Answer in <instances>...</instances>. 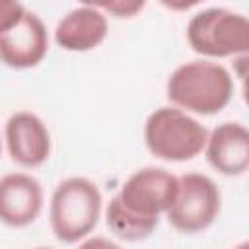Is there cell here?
I'll use <instances>...</instances> for the list:
<instances>
[{
	"mask_svg": "<svg viewBox=\"0 0 249 249\" xmlns=\"http://www.w3.org/2000/svg\"><path fill=\"white\" fill-rule=\"evenodd\" d=\"M25 14V6L16 0H0V33L12 29Z\"/></svg>",
	"mask_w": 249,
	"mask_h": 249,
	"instance_id": "4fadbf2b",
	"label": "cell"
},
{
	"mask_svg": "<svg viewBox=\"0 0 249 249\" xmlns=\"http://www.w3.org/2000/svg\"><path fill=\"white\" fill-rule=\"evenodd\" d=\"M177 193V177L163 167L136 169L107 204V228L123 241H142L154 233Z\"/></svg>",
	"mask_w": 249,
	"mask_h": 249,
	"instance_id": "6da1fadb",
	"label": "cell"
},
{
	"mask_svg": "<svg viewBox=\"0 0 249 249\" xmlns=\"http://www.w3.org/2000/svg\"><path fill=\"white\" fill-rule=\"evenodd\" d=\"M78 249H121V245H117L115 241L107 239V237H101V235H93V237H88L84 239Z\"/></svg>",
	"mask_w": 249,
	"mask_h": 249,
	"instance_id": "5bb4252c",
	"label": "cell"
},
{
	"mask_svg": "<svg viewBox=\"0 0 249 249\" xmlns=\"http://www.w3.org/2000/svg\"><path fill=\"white\" fill-rule=\"evenodd\" d=\"M49 51V33L43 19L25 10L23 18L6 33H0V62L14 70L37 66Z\"/></svg>",
	"mask_w": 249,
	"mask_h": 249,
	"instance_id": "52a82bcc",
	"label": "cell"
},
{
	"mask_svg": "<svg viewBox=\"0 0 249 249\" xmlns=\"http://www.w3.org/2000/svg\"><path fill=\"white\" fill-rule=\"evenodd\" d=\"M208 130L189 113L163 105L152 111L144 123V142L152 156L165 161L196 158L206 144Z\"/></svg>",
	"mask_w": 249,
	"mask_h": 249,
	"instance_id": "277c9868",
	"label": "cell"
},
{
	"mask_svg": "<svg viewBox=\"0 0 249 249\" xmlns=\"http://www.w3.org/2000/svg\"><path fill=\"white\" fill-rule=\"evenodd\" d=\"M107 29V16L86 2L60 18L54 27V43L68 53H86L105 41Z\"/></svg>",
	"mask_w": 249,
	"mask_h": 249,
	"instance_id": "8fae6325",
	"label": "cell"
},
{
	"mask_svg": "<svg viewBox=\"0 0 249 249\" xmlns=\"http://www.w3.org/2000/svg\"><path fill=\"white\" fill-rule=\"evenodd\" d=\"M0 154H2V138H0Z\"/></svg>",
	"mask_w": 249,
	"mask_h": 249,
	"instance_id": "e0dca14e",
	"label": "cell"
},
{
	"mask_svg": "<svg viewBox=\"0 0 249 249\" xmlns=\"http://www.w3.org/2000/svg\"><path fill=\"white\" fill-rule=\"evenodd\" d=\"M4 138L10 158L25 169L43 165L51 156V132L31 111L14 113L6 123Z\"/></svg>",
	"mask_w": 249,
	"mask_h": 249,
	"instance_id": "ba28073f",
	"label": "cell"
},
{
	"mask_svg": "<svg viewBox=\"0 0 249 249\" xmlns=\"http://www.w3.org/2000/svg\"><path fill=\"white\" fill-rule=\"evenodd\" d=\"M187 41L206 58L243 56L249 51V19L228 8H204L189 19Z\"/></svg>",
	"mask_w": 249,
	"mask_h": 249,
	"instance_id": "5b68a950",
	"label": "cell"
},
{
	"mask_svg": "<svg viewBox=\"0 0 249 249\" xmlns=\"http://www.w3.org/2000/svg\"><path fill=\"white\" fill-rule=\"evenodd\" d=\"M93 6L97 10H101L105 16L111 14L115 18H132L138 12H142L146 4L138 2V0H115V2H97Z\"/></svg>",
	"mask_w": 249,
	"mask_h": 249,
	"instance_id": "7c38bea8",
	"label": "cell"
},
{
	"mask_svg": "<svg viewBox=\"0 0 249 249\" xmlns=\"http://www.w3.org/2000/svg\"><path fill=\"white\" fill-rule=\"evenodd\" d=\"M222 206V195L214 179L204 173H185L177 177V193L165 216L181 233H200L208 230Z\"/></svg>",
	"mask_w": 249,
	"mask_h": 249,
	"instance_id": "8992f818",
	"label": "cell"
},
{
	"mask_svg": "<svg viewBox=\"0 0 249 249\" xmlns=\"http://www.w3.org/2000/svg\"><path fill=\"white\" fill-rule=\"evenodd\" d=\"M43 210V187L27 173L14 171L0 177V222L10 228L33 224Z\"/></svg>",
	"mask_w": 249,
	"mask_h": 249,
	"instance_id": "9c48e42d",
	"label": "cell"
},
{
	"mask_svg": "<svg viewBox=\"0 0 249 249\" xmlns=\"http://www.w3.org/2000/svg\"><path fill=\"white\" fill-rule=\"evenodd\" d=\"M167 99L173 107L195 115L220 113L233 95V78L230 70L206 58L177 66L165 84Z\"/></svg>",
	"mask_w": 249,
	"mask_h": 249,
	"instance_id": "7a4b0ae2",
	"label": "cell"
},
{
	"mask_svg": "<svg viewBox=\"0 0 249 249\" xmlns=\"http://www.w3.org/2000/svg\"><path fill=\"white\" fill-rule=\"evenodd\" d=\"M101 191L88 177L60 181L49 204V222L54 237L62 243H76L88 237L101 216Z\"/></svg>",
	"mask_w": 249,
	"mask_h": 249,
	"instance_id": "3957f363",
	"label": "cell"
},
{
	"mask_svg": "<svg viewBox=\"0 0 249 249\" xmlns=\"http://www.w3.org/2000/svg\"><path fill=\"white\" fill-rule=\"evenodd\" d=\"M206 161L226 177L243 175L249 167V130L245 124L226 121L208 132L204 150Z\"/></svg>",
	"mask_w": 249,
	"mask_h": 249,
	"instance_id": "30bf717a",
	"label": "cell"
},
{
	"mask_svg": "<svg viewBox=\"0 0 249 249\" xmlns=\"http://www.w3.org/2000/svg\"><path fill=\"white\" fill-rule=\"evenodd\" d=\"M233 249H249V243H247V241H241V243H239V245H235Z\"/></svg>",
	"mask_w": 249,
	"mask_h": 249,
	"instance_id": "9a60e30c",
	"label": "cell"
},
{
	"mask_svg": "<svg viewBox=\"0 0 249 249\" xmlns=\"http://www.w3.org/2000/svg\"><path fill=\"white\" fill-rule=\"evenodd\" d=\"M35 249H53V247H35Z\"/></svg>",
	"mask_w": 249,
	"mask_h": 249,
	"instance_id": "2e32d148",
	"label": "cell"
}]
</instances>
